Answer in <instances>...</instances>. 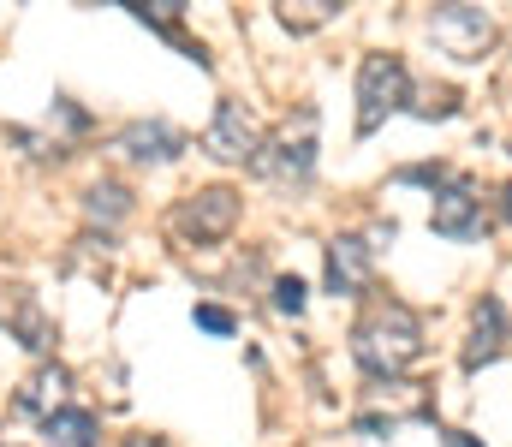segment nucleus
I'll return each mask as SVG.
<instances>
[{
  "label": "nucleus",
  "mask_w": 512,
  "mask_h": 447,
  "mask_svg": "<svg viewBox=\"0 0 512 447\" xmlns=\"http://www.w3.org/2000/svg\"><path fill=\"white\" fill-rule=\"evenodd\" d=\"M352 358L370 376H387V382L399 370H411L423 358V322H417V310L399 304V298H376L358 316V328H352Z\"/></svg>",
  "instance_id": "1"
},
{
  "label": "nucleus",
  "mask_w": 512,
  "mask_h": 447,
  "mask_svg": "<svg viewBox=\"0 0 512 447\" xmlns=\"http://www.w3.org/2000/svg\"><path fill=\"white\" fill-rule=\"evenodd\" d=\"M411 108V72L399 54H364L358 66V132L370 138L387 114Z\"/></svg>",
  "instance_id": "2"
},
{
  "label": "nucleus",
  "mask_w": 512,
  "mask_h": 447,
  "mask_svg": "<svg viewBox=\"0 0 512 447\" xmlns=\"http://www.w3.org/2000/svg\"><path fill=\"white\" fill-rule=\"evenodd\" d=\"M239 227V191L233 185H209V191H191L179 209H173V233L185 245H215Z\"/></svg>",
  "instance_id": "3"
},
{
  "label": "nucleus",
  "mask_w": 512,
  "mask_h": 447,
  "mask_svg": "<svg viewBox=\"0 0 512 447\" xmlns=\"http://www.w3.org/2000/svg\"><path fill=\"white\" fill-rule=\"evenodd\" d=\"M435 48L453 54V60H483V48L495 42V18L483 6H441L435 24H429Z\"/></svg>",
  "instance_id": "4"
},
{
  "label": "nucleus",
  "mask_w": 512,
  "mask_h": 447,
  "mask_svg": "<svg viewBox=\"0 0 512 447\" xmlns=\"http://www.w3.org/2000/svg\"><path fill=\"white\" fill-rule=\"evenodd\" d=\"M429 227L441 233V239H453V245H471V239H483L489 233V215H483V197L465 185V179H447L441 191H435V209H429Z\"/></svg>",
  "instance_id": "5"
},
{
  "label": "nucleus",
  "mask_w": 512,
  "mask_h": 447,
  "mask_svg": "<svg viewBox=\"0 0 512 447\" xmlns=\"http://www.w3.org/2000/svg\"><path fill=\"white\" fill-rule=\"evenodd\" d=\"M203 149H209L215 161H256V155H262L256 114L245 102H215V120L203 126Z\"/></svg>",
  "instance_id": "6"
},
{
  "label": "nucleus",
  "mask_w": 512,
  "mask_h": 447,
  "mask_svg": "<svg viewBox=\"0 0 512 447\" xmlns=\"http://www.w3.org/2000/svg\"><path fill=\"white\" fill-rule=\"evenodd\" d=\"M251 167L262 173V179H280V185H286V179H310V167H316V138H310V114L298 120V138H292V126H286V132H280L274 144H262V155H256Z\"/></svg>",
  "instance_id": "7"
},
{
  "label": "nucleus",
  "mask_w": 512,
  "mask_h": 447,
  "mask_svg": "<svg viewBox=\"0 0 512 447\" xmlns=\"http://www.w3.org/2000/svg\"><path fill=\"white\" fill-rule=\"evenodd\" d=\"M370 239H358V233H340L334 245H328V293H370Z\"/></svg>",
  "instance_id": "8"
},
{
  "label": "nucleus",
  "mask_w": 512,
  "mask_h": 447,
  "mask_svg": "<svg viewBox=\"0 0 512 447\" xmlns=\"http://www.w3.org/2000/svg\"><path fill=\"white\" fill-rule=\"evenodd\" d=\"M507 352V304L501 298H483L477 304V322H471V340H465V370H483Z\"/></svg>",
  "instance_id": "9"
},
{
  "label": "nucleus",
  "mask_w": 512,
  "mask_h": 447,
  "mask_svg": "<svg viewBox=\"0 0 512 447\" xmlns=\"http://www.w3.org/2000/svg\"><path fill=\"white\" fill-rule=\"evenodd\" d=\"M120 149H126L131 161H173L179 149H185V138L173 132V126H161V120H137V126H126L120 132Z\"/></svg>",
  "instance_id": "10"
},
{
  "label": "nucleus",
  "mask_w": 512,
  "mask_h": 447,
  "mask_svg": "<svg viewBox=\"0 0 512 447\" xmlns=\"http://www.w3.org/2000/svg\"><path fill=\"white\" fill-rule=\"evenodd\" d=\"M66 382H72V376H66L60 364H42V370L18 388V412H30V418H42V424H48V418L60 412V400H66Z\"/></svg>",
  "instance_id": "11"
},
{
  "label": "nucleus",
  "mask_w": 512,
  "mask_h": 447,
  "mask_svg": "<svg viewBox=\"0 0 512 447\" xmlns=\"http://www.w3.org/2000/svg\"><path fill=\"white\" fill-rule=\"evenodd\" d=\"M48 447H96V418L84 406H60L48 424H42Z\"/></svg>",
  "instance_id": "12"
},
{
  "label": "nucleus",
  "mask_w": 512,
  "mask_h": 447,
  "mask_svg": "<svg viewBox=\"0 0 512 447\" xmlns=\"http://www.w3.org/2000/svg\"><path fill=\"white\" fill-rule=\"evenodd\" d=\"M84 215H90V221H102V227L126 221V215H131V191H126V185H114V179L90 185V191H84Z\"/></svg>",
  "instance_id": "13"
},
{
  "label": "nucleus",
  "mask_w": 512,
  "mask_h": 447,
  "mask_svg": "<svg viewBox=\"0 0 512 447\" xmlns=\"http://www.w3.org/2000/svg\"><path fill=\"white\" fill-rule=\"evenodd\" d=\"M18 340H24L30 352H48V340H54V328H48L42 304H36L30 293H18Z\"/></svg>",
  "instance_id": "14"
},
{
  "label": "nucleus",
  "mask_w": 512,
  "mask_h": 447,
  "mask_svg": "<svg viewBox=\"0 0 512 447\" xmlns=\"http://www.w3.org/2000/svg\"><path fill=\"white\" fill-rule=\"evenodd\" d=\"M340 6L334 0H304V6H280V24L286 30H316V24H328Z\"/></svg>",
  "instance_id": "15"
},
{
  "label": "nucleus",
  "mask_w": 512,
  "mask_h": 447,
  "mask_svg": "<svg viewBox=\"0 0 512 447\" xmlns=\"http://www.w3.org/2000/svg\"><path fill=\"white\" fill-rule=\"evenodd\" d=\"M274 310H280V316H298V310H304V281H298V275L274 281Z\"/></svg>",
  "instance_id": "16"
},
{
  "label": "nucleus",
  "mask_w": 512,
  "mask_h": 447,
  "mask_svg": "<svg viewBox=\"0 0 512 447\" xmlns=\"http://www.w3.org/2000/svg\"><path fill=\"white\" fill-rule=\"evenodd\" d=\"M191 316H197V328H209V334H233V316H227L221 304H197Z\"/></svg>",
  "instance_id": "17"
},
{
  "label": "nucleus",
  "mask_w": 512,
  "mask_h": 447,
  "mask_svg": "<svg viewBox=\"0 0 512 447\" xmlns=\"http://www.w3.org/2000/svg\"><path fill=\"white\" fill-rule=\"evenodd\" d=\"M126 447H167L161 436H126Z\"/></svg>",
  "instance_id": "18"
},
{
  "label": "nucleus",
  "mask_w": 512,
  "mask_h": 447,
  "mask_svg": "<svg viewBox=\"0 0 512 447\" xmlns=\"http://www.w3.org/2000/svg\"><path fill=\"white\" fill-rule=\"evenodd\" d=\"M501 215H507V227H512V185L501 191Z\"/></svg>",
  "instance_id": "19"
}]
</instances>
